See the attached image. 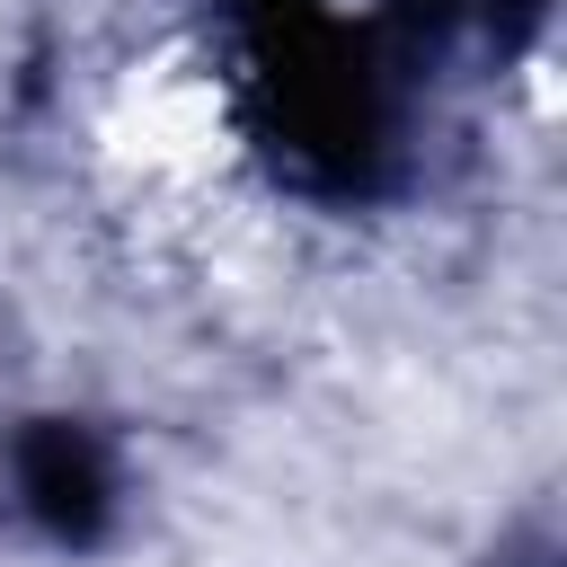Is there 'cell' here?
<instances>
[{
    "label": "cell",
    "instance_id": "cell-1",
    "mask_svg": "<svg viewBox=\"0 0 567 567\" xmlns=\"http://www.w3.org/2000/svg\"><path fill=\"white\" fill-rule=\"evenodd\" d=\"M257 142L310 195H372L399 151V62L425 44L399 9L346 18L337 0H221Z\"/></svg>",
    "mask_w": 567,
    "mask_h": 567
},
{
    "label": "cell",
    "instance_id": "cell-2",
    "mask_svg": "<svg viewBox=\"0 0 567 567\" xmlns=\"http://www.w3.org/2000/svg\"><path fill=\"white\" fill-rule=\"evenodd\" d=\"M9 487L18 514L53 540V549H97L115 523V452L80 425V416H35L9 443Z\"/></svg>",
    "mask_w": 567,
    "mask_h": 567
}]
</instances>
